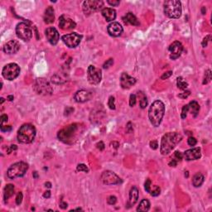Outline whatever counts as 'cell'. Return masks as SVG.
Segmentation results:
<instances>
[{
  "label": "cell",
  "instance_id": "obj_26",
  "mask_svg": "<svg viewBox=\"0 0 212 212\" xmlns=\"http://www.w3.org/2000/svg\"><path fill=\"white\" fill-rule=\"evenodd\" d=\"M67 77H66V73H57L52 77V81L55 84H63L66 81H67Z\"/></svg>",
  "mask_w": 212,
  "mask_h": 212
},
{
  "label": "cell",
  "instance_id": "obj_9",
  "mask_svg": "<svg viewBox=\"0 0 212 212\" xmlns=\"http://www.w3.org/2000/svg\"><path fill=\"white\" fill-rule=\"evenodd\" d=\"M16 34L17 37L25 42H28L32 37V31L26 23H19L16 27Z\"/></svg>",
  "mask_w": 212,
  "mask_h": 212
},
{
  "label": "cell",
  "instance_id": "obj_37",
  "mask_svg": "<svg viewBox=\"0 0 212 212\" xmlns=\"http://www.w3.org/2000/svg\"><path fill=\"white\" fill-rule=\"evenodd\" d=\"M76 169H77V171H79V172H89L88 167H87L86 165H85V164H79V165L77 166V167H76Z\"/></svg>",
  "mask_w": 212,
  "mask_h": 212
},
{
  "label": "cell",
  "instance_id": "obj_43",
  "mask_svg": "<svg viewBox=\"0 0 212 212\" xmlns=\"http://www.w3.org/2000/svg\"><path fill=\"white\" fill-rule=\"evenodd\" d=\"M107 201H108V204H109V205H115L116 203V201H117V198L115 197V196H110L108 198Z\"/></svg>",
  "mask_w": 212,
  "mask_h": 212
},
{
  "label": "cell",
  "instance_id": "obj_60",
  "mask_svg": "<svg viewBox=\"0 0 212 212\" xmlns=\"http://www.w3.org/2000/svg\"><path fill=\"white\" fill-rule=\"evenodd\" d=\"M33 176H34V177H36V178H37V172H34V175H33Z\"/></svg>",
  "mask_w": 212,
  "mask_h": 212
},
{
  "label": "cell",
  "instance_id": "obj_59",
  "mask_svg": "<svg viewBox=\"0 0 212 212\" xmlns=\"http://www.w3.org/2000/svg\"><path fill=\"white\" fill-rule=\"evenodd\" d=\"M8 99H9V101H13V95H9V96H8Z\"/></svg>",
  "mask_w": 212,
  "mask_h": 212
},
{
  "label": "cell",
  "instance_id": "obj_54",
  "mask_svg": "<svg viewBox=\"0 0 212 212\" xmlns=\"http://www.w3.org/2000/svg\"><path fill=\"white\" fill-rule=\"evenodd\" d=\"M67 207H68V205H67V203L66 202H64V201H61L60 203V207L61 208V209H66L67 208Z\"/></svg>",
  "mask_w": 212,
  "mask_h": 212
},
{
  "label": "cell",
  "instance_id": "obj_38",
  "mask_svg": "<svg viewBox=\"0 0 212 212\" xmlns=\"http://www.w3.org/2000/svg\"><path fill=\"white\" fill-rule=\"evenodd\" d=\"M151 185H152L151 180L150 179H147L146 181H145V184H144L145 191L147 192H150V191H151Z\"/></svg>",
  "mask_w": 212,
  "mask_h": 212
},
{
  "label": "cell",
  "instance_id": "obj_16",
  "mask_svg": "<svg viewBox=\"0 0 212 212\" xmlns=\"http://www.w3.org/2000/svg\"><path fill=\"white\" fill-rule=\"evenodd\" d=\"M45 35H46L47 41L52 45H56L58 42V41H59L60 36H59L58 31L55 27H47L46 29V31H45Z\"/></svg>",
  "mask_w": 212,
  "mask_h": 212
},
{
  "label": "cell",
  "instance_id": "obj_50",
  "mask_svg": "<svg viewBox=\"0 0 212 212\" xmlns=\"http://www.w3.org/2000/svg\"><path fill=\"white\" fill-rule=\"evenodd\" d=\"M12 130V127L10 126V125H6V126H4V125H1V131L2 132H9V131H11Z\"/></svg>",
  "mask_w": 212,
  "mask_h": 212
},
{
  "label": "cell",
  "instance_id": "obj_58",
  "mask_svg": "<svg viewBox=\"0 0 212 212\" xmlns=\"http://www.w3.org/2000/svg\"><path fill=\"white\" fill-rule=\"evenodd\" d=\"M46 186H47L48 188H51L52 187V184H51V182H46Z\"/></svg>",
  "mask_w": 212,
  "mask_h": 212
},
{
  "label": "cell",
  "instance_id": "obj_51",
  "mask_svg": "<svg viewBox=\"0 0 212 212\" xmlns=\"http://www.w3.org/2000/svg\"><path fill=\"white\" fill-rule=\"evenodd\" d=\"M150 147H151V148L152 149H157L158 148V142L156 140H153V141H151L150 142Z\"/></svg>",
  "mask_w": 212,
  "mask_h": 212
},
{
  "label": "cell",
  "instance_id": "obj_62",
  "mask_svg": "<svg viewBox=\"0 0 212 212\" xmlns=\"http://www.w3.org/2000/svg\"><path fill=\"white\" fill-rule=\"evenodd\" d=\"M185 177H188V172H186V173H185Z\"/></svg>",
  "mask_w": 212,
  "mask_h": 212
},
{
  "label": "cell",
  "instance_id": "obj_28",
  "mask_svg": "<svg viewBox=\"0 0 212 212\" xmlns=\"http://www.w3.org/2000/svg\"><path fill=\"white\" fill-rule=\"evenodd\" d=\"M205 177H204L203 174H201V172H198L196 175H194L192 178V184L195 187H200V186L203 184Z\"/></svg>",
  "mask_w": 212,
  "mask_h": 212
},
{
  "label": "cell",
  "instance_id": "obj_61",
  "mask_svg": "<svg viewBox=\"0 0 212 212\" xmlns=\"http://www.w3.org/2000/svg\"><path fill=\"white\" fill-rule=\"evenodd\" d=\"M4 102V99L3 98H1V104H3Z\"/></svg>",
  "mask_w": 212,
  "mask_h": 212
},
{
  "label": "cell",
  "instance_id": "obj_40",
  "mask_svg": "<svg viewBox=\"0 0 212 212\" xmlns=\"http://www.w3.org/2000/svg\"><path fill=\"white\" fill-rule=\"evenodd\" d=\"M187 143H188L189 146H195L196 144L197 143V140L194 137H190L188 138V140H187Z\"/></svg>",
  "mask_w": 212,
  "mask_h": 212
},
{
  "label": "cell",
  "instance_id": "obj_18",
  "mask_svg": "<svg viewBox=\"0 0 212 212\" xmlns=\"http://www.w3.org/2000/svg\"><path fill=\"white\" fill-rule=\"evenodd\" d=\"M136 83V79L130 76L126 72H123L121 75L120 77V86L123 89H129Z\"/></svg>",
  "mask_w": 212,
  "mask_h": 212
},
{
  "label": "cell",
  "instance_id": "obj_23",
  "mask_svg": "<svg viewBox=\"0 0 212 212\" xmlns=\"http://www.w3.org/2000/svg\"><path fill=\"white\" fill-rule=\"evenodd\" d=\"M123 22L126 24H131L133 26H139V22H138V18L136 17L133 13H128L124 17H123Z\"/></svg>",
  "mask_w": 212,
  "mask_h": 212
},
{
  "label": "cell",
  "instance_id": "obj_49",
  "mask_svg": "<svg viewBox=\"0 0 212 212\" xmlns=\"http://www.w3.org/2000/svg\"><path fill=\"white\" fill-rule=\"evenodd\" d=\"M172 75V71H167V72H165V73H163V75L161 76V79L162 80H166V79H167V78H169L171 75Z\"/></svg>",
  "mask_w": 212,
  "mask_h": 212
},
{
  "label": "cell",
  "instance_id": "obj_53",
  "mask_svg": "<svg viewBox=\"0 0 212 212\" xmlns=\"http://www.w3.org/2000/svg\"><path fill=\"white\" fill-rule=\"evenodd\" d=\"M0 119H1V125H3V123H4V122H7V121H8L9 117H8V115H3L1 116Z\"/></svg>",
  "mask_w": 212,
  "mask_h": 212
},
{
  "label": "cell",
  "instance_id": "obj_21",
  "mask_svg": "<svg viewBox=\"0 0 212 212\" xmlns=\"http://www.w3.org/2000/svg\"><path fill=\"white\" fill-rule=\"evenodd\" d=\"M183 157L186 161H192L196 160L201 157V148H192L186 150V152L183 153Z\"/></svg>",
  "mask_w": 212,
  "mask_h": 212
},
{
  "label": "cell",
  "instance_id": "obj_39",
  "mask_svg": "<svg viewBox=\"0 0 212 212\" xmlns=\"http://www.w3.org/2000/svg\"><path fill=\"white\" fill-rule=\"evenodd\" d=\"M136 101H137V99H136V95H130V98H129V105L131 106V107H133V106L135 105V104H136Z\"/></svg>",
  "mask_w": 212,
  "mask_h": 212
},
{
  "label": "cell",
  "instance_id": "obj_15",
  "mask_svg": "<svg viewBox=\"0 0 212 212\" xmlns=\"http://www.w3.org/2000/svg\"><path fill=\"white\" fill-rule=\"evenodd\" d=\"M93 97V94L89 90H81L77 91L74 95L75 101L78 102V103H85L91 100Z\"/></svg>",
  "mask_w": 212,
  "mask_h": 212
},
{
  "label": "cell",
  "instance_id": "obj_7",
  "mask_svg": "<svg viewBox=\"0 0 212 212\" xmlns=\"http://www.w3.org/2000/svg\"><path fill=\"white\" fill-rule=\"evenodd\" d=\"M33 88L38 95H52L53 92L52 86L45 78H37L35 81Z\"/></svg>",
  "mask_w": 212,
  "mask_h": 212
},
{
  "label": "cell",
  "instance_id": "obj_3",
  "mask_svg": "<svg viewBox=\"0 0 212 212\" xmlns=\"http://www.w3.org/2000/svg\"><path fill=\"white\" fill-rule=\"evenodd\" d=\"M165 114V105L163 101H156L151 104L148 110L149 120L152 126L158 127L163 119Z\"/></svg>",
  "mask_w": 212,
  "mask_h": 212
},
{
  "label": "cell",
  "instance_id": "obj_29",
  "mask_svg": "<svg viewBox=\"0 0 212 212\" xmlns=\"http://www.w3.org/2000/svg\"><path fill=\"white\" fill-rule=\"evenodd\" d=\"M188 108H189V110H191V112H192V115H194V117H196L198 113H199V110H200V105H199V104L195 101H191V102L188 104Z\"/></svg>",
  "mask_w": 212,
  "mask_h": 212
},
{
  "label": "cell",
  "instance_id": "obj_46",
  "mask_svg": "<svg viewBox=\"0 0 212 212\" xmlns=\"http://www.w3.org/2000/svg\"><path fill=\"white\" fill-rule=\"evenodd\" d=\"M107 3H109V5L113 6V7H115V6L119 5L120 1H119V0H113V1H112V0H108Z\"/></svg>",
  "mask_w": 212,
  "mask_h": 212
},
{
  "label": "cell",
  "instance_id": "obj_33",
  "mask_svg": "<svg viewBox=\"0 0 212 212\" xmlns=\"http://www.w3.org/2000/svg\"><path fill=\"white\" fill-rule=\"evenodd\" d=\"M211 80V71L210 70H207V71L205 72V77H204L203 85H207L210 81Z\"/></svg>",
  "mask_w": 212,
  "mask_h": 212
},
{
  "label": "cell",
  "instance_id": "obj_52",
  "mask_svg": "<svg viewBox=\"0 0 212 212\" xmlns=\"http://www.w3.org/2000/svg\"><path fill=\"white\" fill-rule=\"evenodd\" d=\"M96 146H97V148L100 149L101 151H103L104 149V143L103 142H101V141L96 144Z\"/></svg>",
  "mask_w": 212,
  "mask_h": 212
},
{
  "label": "cell",
  "instance_id": "obj_8",
  "mask_svg": "<svg viewBox=\"0 0 212 212\" xmlns=\"http://www.w3.org/2000/svg\"><path fill=\"white\" fill-rule=\"evenodd\" d=\"M20 74V68L16 63L7 64L3 68L2 75L8 80H13Z\"/></svg>",
  "mask_w": 212,
  "mask_h": 212
},
{
  "label": "cell",
  "instance_id": "obj_45",
  "mask_svg": "<svg viewBox=\"0 0 212 212\" xmlns=\"http://www.w3.org/2000/svg\"><path fill=\"white\" fill-rule=\"evenodd\" d=\"M190 95H191V91L186 90V91H184L183 93H181L180 95H178V97L181 98V99H186Z\"/></svg>",
  "mask_w": 212,
  "mask_h": 212
},
{
  "label": "cell",
  "instance_id": "obj_47",
  "mask_svg": "<svg viewBox=\"0 0 212 212\" xmlns=\"http://www.w3.org/2000/svg\"><path fill=\"white\" fill-rule=\"evenodd\" d=\"M174 155H175V158H177L176 160L177 161V162L178 161H181L182 158H183V154H182L181 152H179V151H176L175 154Z\"/></svg>",
  "mask_w": 212,
  "mask_h": 212
},
{
  "label": "cell",
  "instance_id": "obj_44",
  "mask_svg": "<svg viewBox=\"0 0 212 212\" xmlns=\"http://www.w3.org/2000/svg\"><path fill=\"white\" fill-rule=\"evenodd\" d=\"M113 64H114V60H113V59H109V60L106 61L105 63L104 64L103 67L104 69H108V68H109V67L113 65Z\"/></svg>",
  "mask_w": 212,
  "mask_h": 212
},
{
  "label": "cell",
  "instance_id": "obj_4",
  "mask_svg": "<svg viewBox=\"0 0 212 212\" xmlns=\"http://www.w3.org/2000/svg\"><path fill=\"white\" fill-rule=\"evenodd\" d=\"M36 137V129L32 124L25 123L21 126L17 132L18 142L22 143H30Z\"/></svg>",
  "mask_w": 212,
  "mask_h": 212
},
{
  "label": "cell",
  "instance_id": "obj_56",
  "mask_svg": "<svg viewBox=\"0 0 212 212\" xmlns=\"http://www.w3.org/2000/svg\"><path fill=\"white\" fill-rule=\"evenodd\" d=\"M50 196H51V192L50 191H46L44 194H43V197L44 198H50Z\"/></svg>",
  "mask_w": 212,
  "mask_h": 212
},
{
  "label": "cell",
  "instance_id": "obj_42",
  "mask_svg": "<svg viewBox=\"0 0 212 212\" xmlns=\"http://www.w3.org/2000/svg\"><path fill=\"white\" fill-rule=\"evenodd\" d=\"M210 38H211V36H210V35H207V37H204L203 41H202V46H203V47H207V45H208V42L210 41Z\"/></svg>",
  "mask_w": 212,
  "mask_h": 212
},
{
  "label": "cell",
  "instance_id": "obj_48",
  "mask_svg": "<svg viewBox=\"0 0 212 212\" xmlns=\"http://www.w3.org/2000/svg\"><path fill=\"white\" fill-rule=\"evenodd\" d=\"M17 147L16 146V145H10V146L7 148V152H8V154H10L11 152H13V151H15V150H17Z\"/></svg>",
  "mask_w": 212,
  "mask_h": 212
},
{
  "label": "cell",
  "instance_id": "obj_41",
  "mask_svg": "<svg viewBox=\"0 0 212 212\" xmlns=\"http://www.w3.org/2000/svg\"><path fill=\"white\" fill-rule=\"evenodd\" d=\"M23 193L22 192H18L17 195V197H16V204H17V206H19L21 203H22V201H23Z\"/></svg>",
  "mask_w": 212,
  "mask_h": 212
},
{
  "label": "cell",
  "instance_id": "obj_5",
  "mask_svg": "<svg viewBox=\"0 0 212 212\" xmlns=\"http://www.w3.org/2000/svg\"><path fill=\"white\" fill-rule=\"evenodd\" d=\"M164 13L170 18H179L181 15V3L177 0H169L164 3Z\"/></svg>",
  "mask_w": 212,
  "mask_h": 212
},
{
  "label": "cell",
  "instance_id": "obj_22",
  "mask_svg": "<svg viewBox=\"0 0 212 212\" xmlns=\"http://www.w3.org/2000/svg\"><path fill=\"white\" fill-rule=\"evenodd\" d=\"M103 17L106 19L107 22H112L116 18V12L115 9L111 8H105L101 11Z\"/></svg>",
  "mask_w": 212,
  "mask_h": 212
},
{
  "label": "cell",
  "instance_id": "obj_12",
  "mask_svg": "<svg viewBox=\"0 0 212 212\" xmlns=\"http://www.w3.org/2000/svg\"><path fill=\"white\" fill-rule=\"evenodd\" d=\"M101 180L105 185H118L122 183L121 178L111 171H104L101 175Z\"/></svg>",
  "mask_w": 212,
  "mask_h": 212
},
{
  "label": "cell",
  "instance_id": "obj_31",
  "mask_svg": "<svg viewBox=\"0 0 212 212\" xmlns=\"http://www.w3.org/2000/svg\"><path fill=\"white\" fill-rule=\"evenodd\" d=\"M177 87L180 90H186V88L188 87V83L183 77H178L177 79Z\"/></svg>",
  "mask_w": 212,
  "mask_h": 212
},
{
  "label": "cell",
  "instance_id": "obj_25",
  "mask_svg": "<svg viewBox=\"0 0 212 212\" xmlns=\"http://www.w3.org/2000/svg\"><path fill=\"white\" fill-rule=\"evenodd\" d=\"M44 22L47 24L52 23L55 20V14H54V9L52 7H48L45 11L44 13V17H43Z\"/></svg>",
  "mask_w": 212,
  "mask_h": 212
},
{
  "label": "cell",
  "instance_id": "obj_11",
  "mask_svg": "<svg viewBox=\"0 0 212 212\" xmlns=\"http://www.w3.org/2000/svg\"><path fill=\"white\" fill-rule=\"evenodd\" d=\"M87 78L88 81L91 85H98L102 79V72L101 70L96 68L95 66H90L87 71Z\"/></svg>",
  "mask_w": 212,
  "mask_h": 212
},
{
  "label": "cell",
  "instance_id": "obj_27",
  "mask_svg": "<svg viewBox=\"0 0 212 212\" xmlns=\"http://www.w3.org/2000/svg\"><path fill=\"white\" fill-rule=\"evenodd\" d=\"M14 194V186L12 184H8L4 187V192H3V198L4 201H8L9 198Z\"/></svg>",
  "mask_w": 212,
  "mask_h": 212
},
{
  "label": "cell",
  "instance_id": "obj_35",
  "mask_svg": "<svg viewBox=\"0 0 212 212\" xmlns=\"http://www.w3.org/2000/svg\"><path fill=\"white\" fill-rule=\"evenodd\" d=\"M189 111V108H188V104L186 105H184L183 108H182V110H181V117L182 119H186V115H187V113Z\"/></svg>",
  "mask_w": 212,
  "mask_h": 212
},
{
  "label": "cell",
  "instance_id": "obj_2",
  "mask_svg": "<svg viewBox=\"0 0 212 212\" xmlns=\"http://www.w3.org/2000/svg\"><path fill=\"white\" fill-rule=\"evenodd\" d=\"M182 139L181 133L177 132L167 133L162 138L160 152L163 155L169 154Z\"/></svg>",
  "mask_w": 212,
  "mask_h": 212
},
{
  "label": "cell",
  "instance_id": "obj_13",
  "mask_svg": "<svg viewBox=\"0 0 212 212\" xmlns=\"http://www.w3.org/2000/svg\"><path fill=\"white\" fill-rule=\"evenodd\" d=\"M81 38H82L81 36L75 33V32H73V33H70V34L64 35L62 37V41L68 47L75 48L80 44Z\"/></svg>",
  "mask_w": 212,
  "mask_h": 212
},
{
  "label": "cell",
  "instance_id": "obj_17",
  "mask_svg": "<svg viewBox=\"0 0 212 212\" xmlns=\"http://www.w3.org/2000/svg\"><path fill=\"white\" fill-rule=\"evenodd\" d=\"M76 26V24L71 18L66 17L65 15L60 16L59 18V27L62 30H71L75 28Z\"/></svg>",
  "mask_w": 212,
  "mask_h": 212
},
{
  "label": "cell",
  "instance_id": "obj_19",
  "mask_svg": "<svg viewBox=\"0 0 212 212\" xmlns=\"http://www.w3.org/2000/svg\"><path fill=\"white\" fill-rule=\"evenodd\" d=\"M20 49V44L17 41L11 40L7 42L3 46V51L7 54H15Z\"/></svg>",
  "mask_w": 212,
  "mask_h": 212
},
{
  "label": "cell",
  "instance_id": "obj_1",
  "mask_svg": "<svg viewBox=\"0 0 212 212\" xmlns=\"http://www.w3.org/2000/svg\"><path fill=\"white\" fill-rule=\"evenodd\" d=\"M83 127L80 123H71L60 130L58 132L57 137L59 140L63 142L64 143L72 144L75 141H77L78 138L83 132Z\"/></svg>",
  "mask_w": 212,
  "mask_h": 212
},
{
  "label": "cell",
  "instance_id": "obj_20",
  "mask_svg": "<svg viewBox=\"0 0 212 212\" xmlns=\"http://www.w3.org/2000/svg\"><path fill=\"white\" fill-rule=\"evenodd\" d=\"M108 33L112 37H119L122 32H123V27L117 22H113L109 24L107 28Z\"/></svg>",
  "mask_w": 212,
  "mask_h": 212
},
{
  "label": "cell",
  "instance_id": "obj_34",
  "mask_svg": "<svg viewBox=\"0 0 212 212\" xmlns=\"http://www.w3.org/2000/svg\"><path fill=\"white\" fill-rule=\"evenodd\" d=\"M161 192V189L160 187L158 186H154V188L152 190H151L150 191V194H151V196H158L159 194H160Z\"/></svg>",
  "mask_w": 212,
  "mask_h": 212
},
{
  "label": "cell",
  "instance_id": "obj_55",
  "mask_svg": "<svg viewBox=\"0 0 212 212\" xmlns=\"http://www.w3.org/2000/svg\"><path fill=\"white\" fill-rule=\"evenodd\" d=\"M177 165V161L176 160V159H172V160L169 163L170 166H176Z\"/></svg>",
  "mask_w": 212,
  "mask_h": 212
},
{
  "label": "cell",
  "instance_id": "obj_32",
  "mask_svg": "<svg viewBox=\"0 0 212 212\" xmlns=\"http://www.w3.org/2000/svg\"><path fill=\"white\" fill-rule=\"evenodd\" d=\"M138 97H139V104L142 109H145L148 105V100H147L146 95L143 94V92H138Z\"/></svg>",
  "mask_w": 212,
  "mask_h": 212
},
{
  "label": "cell",
  "instance_id": "obj_30",
  "mask_svg": "<svg viewBox=\"0 0 212 212\" xmlns=\"http://www.w3.org/2000/svg\"><path fill=\"white\" fill-rule=\"evenodd\" d=\"M149 209H150V202L146 199H144L140 202L139 206L137 208V210L138 211H148Z\"/></svg>",
  "mask_w": 212,
  "mask_h": 212
},
{
  "label": "cell",
  "instance_id": "obj_10",
  "mask_svg": "<svg viewBox=\"0 0 212 212\" xmlns=\"http://www.w3.org/2000/svg\"><path fill=\"white\" fill-rule=\"evenodd\" d=\"M104 6L103 1L99 0H88L83 3V11L86 15H89L94 12L99 11Z\"/></svg>",
  "mask_w": 212,
  "mask_h": 212
},
{
  "label": "cell",
  "instance_id": "obj_14",
  "mask_svg": "<svg viewBox=\"0 0 212 212\" xmlns=\"http://www.w3.org/2000/svg\"><path fill=\"white\" fill-rule=\"evenodd\" d=\"M169 52H171L170 58L172 60H176L180 57L183 52V46L180 42H174L170 45Z\"/></svg>",
  "mask_w": 212,
  "mask_h": 212
},
{
  "label": "cell",
  "instance_id": "obj_6",
  "mask_svg": "<svg viewBox=\"0 0 212 212\" xmlns=\"http://www.w3.org/2000/svg\"><path fill=\"white\" fill-rule=\"evenodd\" d=\"M28 169V165L24 162H18L13 164L7 172V176L10 179H15L17 177H21L26 174Z\"/></svg>",
  "mask_w": 212,
  "mask_h": 212
},
{
  "label": "cell",
  "instance_id": "obj_24",
  "mask_svg": "<svg viewBox=\"0 0 212 212\" xmlns=\"http://www.w3.org/2000/svg\"><path fill=\"white\" fill-rule=\"evenodd\" d=\"M138 200V190L136 186H133L130 192H129V207L133 206Z\"/></svg>",
  "mask_w": 212,
  "mask_h": 212
},
{
  "label": "cell",
  "instance_id": "obj_36",
  "mask_svg": "<svg viewBox=\"0 0 212 212\" xmlns=\"http://www.w3.org/2000/svg\"><path fill=\"white\" fill-rule=\"evenodd\" d=\"M108 105H109L110 109H115V97L110 96L109 98V102H108Z\"/></svg>",
  "mask_w": 212,
  "mask_h": 212
},
{
  "label": "cell",
  "instance_id": "obj_57",
  "mask_svg": "<svg viewBox=\"0 0 212 212\" xmlns=\"http://www.w3.org/2000/svg\"><path fill=\"white\" fill-rule=\"evenodd\" d=\"M206 12H207L206 8H205V7H202V9H201V13H202V14H206Z\"/></svg>",
  "mask_w": 212,
  "mask_h": 212
}]
</instances>
